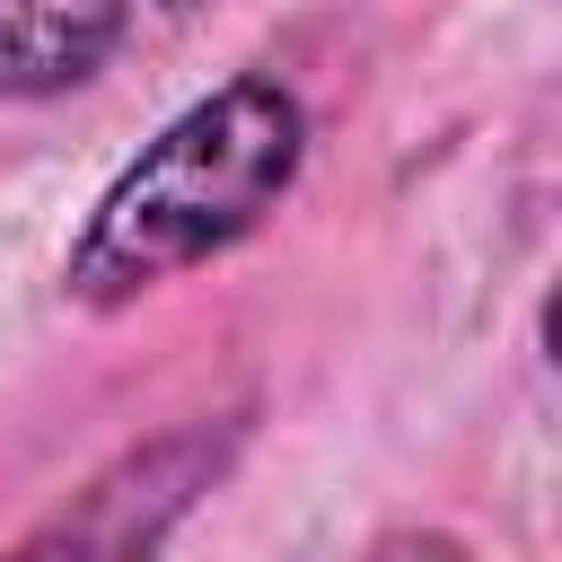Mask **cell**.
Returning <instances> with one entry per match:
<instances>
[{"label":"cell","instance_id":"2","mask_svg":"<svg viewBox=\"0 0 562 562\" xmlns=\"http://www.w3.org/2000/svg\"><path fill=\"white\" fill-rule=\"evenodd\" d=\"M202 457H211L202 439H176V448L132 457L114 483H97V492L79 501V518H61V527H53L44 544H26L18 562H140V553L158 544V527L184 509Z\"/></svg>","mask_w":562,"mask_h":562},{"label":"cell","instance_id":"3","mask_svg":"<svg viewBox=\"0 0 562 562\" xmlns=\"http://www.w3.org/2000/svg\"><path fill=\"white\" fill-rule=\"evenodd\" d=\"M123 35V0H0V88L44 97L105 61Z\"/></svg>","mask_w":562,"mask_h":562},{"label":"cell","instance_id":"1","mask_svg":"<svg viewBox=\"0 0 562 562\" xmlns=\"http://www.w3.org/2000/svg\"><path fill=\"white\" fill-rule=\"evenodd\" d=\"M290 176H299V105L272 79H228L184 123H167L158 149L105 193V211L70 255L79 299H132L220 255L281 202Z\"/></svg>","mask_w":562,"mask_h":562}]
</instances>
